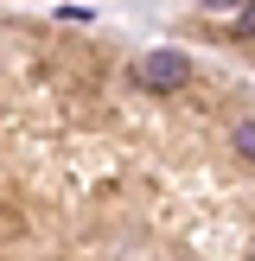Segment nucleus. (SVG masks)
<instances>
[{
    "label": "nucleus",
    "mask_w": 255,
    "mask_h": 261,
    "mask_svg": "<svg viewBox=\"0 0 255 261\" xmlns=\"http://www.w3.org/2000/svg\"><path fill=\"white\" fill-rule=\"evenodd\" d=\"M185 76H191V58H185V51H147V58H140V70H134V83L166 96V89H178Z\"/></svg>",
    "instance_id": "obj_1"
},
{
    "label": "nucleus",
    "mask_w": 255,
    "mask_h": 261,
    "mask_svg": "<svg viewBox=\"0 0 255 261\" xmlns=\"http://www.w3.org/2000/svg\"><path fill=\"white\" fill-rule=\"evenodd\" d=\"M230 153H242V160L255 166V121H236V127H230Z\"/></svg>",
    "instance_id": "obj_2"
},
{
    "label": "nucleus",
    "mask_w": 255,
    "mask_h": 261,
    "mask_svg": "<svg viewBox=\"0 0 255 261\" xmlns=\"http://www.w3.org/2000/svg\"><path fill=\"white\" fill-rule=\"evenodd\" d=\"M236 32H242V38H255V0H242V19H236Z\"/></svg>",
    "instance_id": "obj_3"
},
{
    "label": "nucleus",
    "mask_w": 255,
    "mask_h": 261,
    "mask_svg": "<svg viewBox=\"0 0 255 261\" xmlns=\"http://www.w3.org/2000/svg\"><path fill=\"white\" fill-rule=\"evenodd\" d=\"M204 7H242V0H204Z\"/></svg>",
    "instance_id": "obj_4"
}]
</instances>
